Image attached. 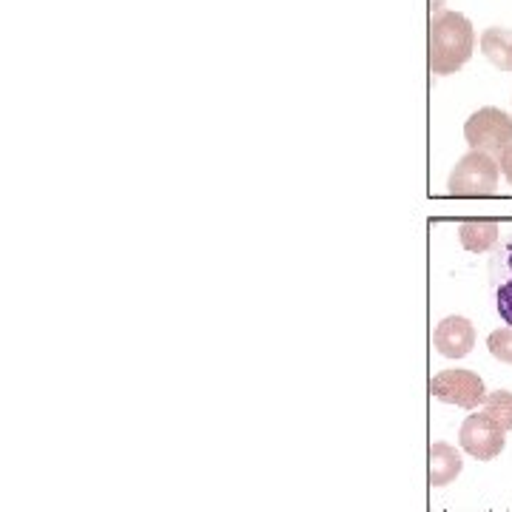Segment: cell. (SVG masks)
Returning a JSON list of instances; mask_svg holds the SVG:
<instances>
[{
  "label": "cell",
  "mask_w": 512,
  "mask_h": 512,
  "mask_svg": "<svg viewBox=\"0 0 512 512\" xmlns=\"http://www.w3.org/2000/svg\"><path fill=\"white\" fill-rule=\"evenodd\" d=\"M481 413H487L495 424H501L507 433L512 430V393L510 390H493L487 393V402L481 404Z\"/></svg>",
  "instance_id": "30bf717a"
},
{
  "label": "cell",
  "mask_w": 512,
  "mask_h": 512,
  "mask_svg": "<svg viewBox=\"0 0 512 512\" xmlns=\"http://www.w3.org/2000/svg\"><path fill=\"white\" fill-rule=\"evenodd\" d=\"M464 140L473 151H487L493 157H501L512 148V117L495 106L478 109L464 123Z\"/></svg>",
  "instance_id": "3957f363"
},
{
  "label": "cell",
  "mask_w": 512,
  "mask_h": 512,
  "mask_svg": "<svg viewBox=\"0 0 512 512\" xmlns=\"http://www.w3.org/2000/svg\"><path fill=\"white\" fill-rule=\"evenodd\" d=\"M430 393L433 399H439L444 404H456L464 410H478L481 404L487 402V387L484 379L478 376L476 370L467 367H450L441 370L430 379Z\"/></svg>",
  "instance_id": "277c9868"
},
{
  "label": "cell",
  "mask_w": 512,
  "mask_h": 512,
  "mask_svg": "<svg viewBox=\"0 0 512 512\" xmlns=\"http://www.w3.org/2000/svg\"><path fill=\"white\" fill-rule=\"evenodd\" d=\"M458 444L467 456L478 458V461H493L507 447V430L501 424H495L487 413H473L464 419L461 430H458Z\"/></svg>",
  "instance_id": "5b68a950"
},
{
  "label": "cell",
  "mask_w": 512,
  "mask_h": 512,
  "mask_svg": "<svg viewBox=\"0 0 512 512\" xmlns=\"http://www.w3.org/2000/svg\"><path fill=\"white\" fill-rule=\"evenodd\" d=\"M458 239L470 254H487L501 242V225L495 220H467L458 225Z\"/></svg>",
  "instance_id": "ba28073f"
},
{
  "label": "cell",
  "mask_w": 512,
  "mask_h": 512,
  "mask_svg": "<svg viewBox=\"0 0 512 512\" xmlns=\"http://www.w3.org/2000/svg\"><path fill=\"white\" fill-rule=\"evenodd\" d=\"M487 348L498 362L512 365V328H498L487 336Z\"/></svg>",
  "instance_id": "7c38bea8"
},
{
  "label": "cell",
  "mask_w": 512,
  "mask_h": 512,
  "mask_svg": "<svg viewBox=\"0 0 512 512\" xmlns=\"http://www.w3.org/2000/svg\"><path fill=\"white\" fill-rule=\"evenodd\" d=\"M501 165L487 151H470L456 163L447 180L450 197H493L498 191Z\"/></svg>",
  "instance_id": "7a4b0ae2"
},
{
  "label": "cell",
  "mask_w": 512,
  "mask_h": 512,
  "mask_svg": "<svg viewBox=\"0 0 512 512\" xmlns=\"http://www.w3.org/2000/svg\"><path fill=\"white\" fill-rule=\"evenodd\" d=\"M498 165H501V174L507 177V183L512 185V148L510 151H504V154L498 157Z\"/></svg>",
  "instance_id": "5bb4252c"
},
{
  "label": "cell",
  "mask_w": 512,
  "mask_h": 512,
  "mask_svg": "<svg viewBox=\"0 0 512 512\" xmlns=\"http://www.w3.org/2000/svg\"><path fill=\"white\" fill-rule=\"evenodd\" d=\"M476 52V29L458 12H439L427 29V63L433 74H456Z\"/></svg>",
  "instance_id": "6da1fadb"
},
{
  "label": "cell",
  "mask_w": 512,
  "mask_h": 512,
  "mask_svg": "<svg viewBox=\"0 0 512 512\" xmlns=\"http://www.w3.org/2000/svg\"><path fill=\"white\" fill-rule=\"evenodd\" d=\"M495 291V311L501 316V322L512 328V279H504V282H498L493 285Z\"/></svg>",
  "instance_id": "4fadbf2b"
},
{
  "label": "cell",
  "mask_w": 512,
  "mask_h": 512,
  "mask_svg": "<svg viewBox=\"0 0 512 512\" xmlns=\"http://www.w3.org/2000/svg\"><path fill=\"white\" fill-rule=\"evenodd\" d=\"M504 279H512V231L498 242L493 259H490V282L498 285Z\"/></svg>",
  "instance_id": "8fae6325"
},
{
  "label": "cell",
  "mask_w": 512,
  "mask_h": 512,
  "mask_svg": "<svg viewBox=\"0 0 512 512\" xmlns=\"http://www.w3.org/2000/svg\"><path fill=\"white\" fill-rule=\"evenodd\" d=\"M481 52L501 72H512V32L504 26H490L481 35Z\"/></svg>",
  "instance_id": "9c48e42d"
},
{
  "label": "cell",
  "mask_w": 512,
  "mask_h": 512,
  "mask_svg": "<svg viewBox=\"0 0 512 512\" xmlns=\"http://www.w3.org/2000/svg\"><path fill=\"white\" fill-rule=\"evenodd\" d=\"M433 345L444 359H464L476 348V325L464 316H447L433 330Z\"/></svg>",
  "instance_id": "8992f818"
},
{
  "label": "cell",
  "mask_w": 512,
  "mask_h": 512,
  "mask_svg": "<svg viewBox=\"0 0 512 512\" xmlns=\"http://www.w3.org/2000/svg\"><path fill=\"white\" fill-rule=\"evenodd\" d=\"M464 470V458L453 444L447 441H436L430 444V456H427V481L430 487H447L453 484Z\"/></svg>",
  "instance_id": "52a82bcc"
}]
</instances>
